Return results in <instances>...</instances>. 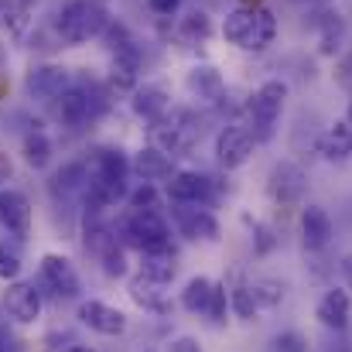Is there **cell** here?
<instances>
[{"label":"cell","mask_w":352,"mask_h":352,"mask_svg":"<svg viewBox=\"0 0 352 352\" xmlns=\"http://www.w3.org/2000/svg\"><path fill=\"white\" fill-rule=\"evenodd\" d=\"M253 151H256V137H253V130L246 123L233 120V123L219 126V133H216V164L223 171L243 168L253 157Z\"/></svg>","instance_id":"8992f818"},{"label":"cell","mask_w":352,"mask_h":352,"mask_svg":"<svg viewBox=\"0 0 352 352\" xmlns=\"http://www.w3.org/2000/svg\"><path fill=\"white\" fill-rule=\"evenodd\" d=\"M185 89H188V96H192L195 103L216 107V103L226 96V79H223V72H219L216 65L199 62V65H192V69L185 72Z\"/></svg>","instance_id":"8fae6325"},{"label":"cell","mask_w":352,"mask_h":352,"mask_svg":"<svg viewBox=\"0 0 352 352\" xmlns=\"http://www.w3.org/2000/svg\"><path fill=\"white\" fill-rule=\"evenodd\" d=\"M318 154L325 157V161H349L352 157V120L342 117L336 120V123H329L325 130H322V140H318Z\"/></svg>","instance_id":"44dd1931"},{"label":"cell","mask_w":352,"mask_h":352,"mask_svg":"<svg viewBox=\"0 0 352 352\" xmlns=\"http://www.w3.org/2000/svg\"><path fill=\"white\" fill-rule=\"evenodd\" d=\"M346 117H349V120H352V103H349V113H346Z\"/></svg>","instance_id":"816d5d0a"},{"label":"cell","mask_w":352,"mask_h":352,"mask_svg":"<svg viewBox=\"0 0 352 352\" xmlns=\"http://www.w3.org/2000/svg\"><path fill=\"white\" fill-rule=\"evenodd\" d=\"M332 79H336V86H339V89H346V93L352 96V52H346V55L336 62Z\"/></svg>","instance_id":"ab89813d"},{"label":"cell","mask_w":352,"mask_h":352,"mask_svg":"<svg viewBox=\"0 0 352 352\" xmlns=\"http://www.w3.org/2000/svg\"><path fill=\"white\" fill-rule=\"evenodd\" d=\"M103 41H107V48H110L113 55L137 48V41H133V34H130V28H126L123 21H110V28L103 31Z\"/></svg>","instance_id":"d590c367"},{"label":"cell","mask_w":352,"mask_h":352,"mask_svg":"<svg viewBox=\"0 0 352 352\" xmlns=\"http://www.w3.org/2000/svg\"><path fill=\"white\" fill-rule=\"evenodd\" d=\"M311 28L318 31V52L322 55H336L342 48V41H346V21H342L339 10H329V3L318 7V17L311 21Z\"/></svg>","instance_id":"7402d4cb"},{"label":"cell","mask_w":352,"mask_h":352,"mask_svg":"<svg viewBox=\"0 0 352 352\" xmlns=\"http://www.w3.org/2000/svg\"><path fill=\"white\" fill-rule=\"evenodd\" d=\"M206 133V120L195 110H168V117L151 123V140L154 147H161L168 157H188L195 151V144Z\"/></svg>","instance_id":"7a4b0ae2"},{"label":"cell","mask_w":352,"mask_h":352,"mask_svg":"<svg viewBox=\"0 0 352 352\" xmlns=\"http://www.w3.org/2000/svg\"><path fill=\"white\" fill-rule=\"evenodd\" d=\"M65 352H93L89 346H72V349H65Z\"/></svg>","instance_id":"681fc988"},{"label":"cell","mask_w":352,"mask_h":352,"mask_svg":"<svg viewBox=\"0 0 352 352\" xmlns=\"http://www.w3.org/2000/svg\"><path fill=\"white\" fill-rule=\"evenodd\" d=\"M110 21L113 17L100 0H69L58 14V34L65 45H86L93 38H103Z\"/></svg>","instance_id":"3957f363"},{"label":"cell","mask_w":352,"mask_h":352,"mask_svg":"<svg viewBox=\"0 0 352 352\" xmlns=\"http://www.w3.org/2000/svg\"><path fill=\"white\" fill-rule=\"evenodd\" d=\"M349 291H342V287H329L325 294H322V301L315 305V318L329 329V332H346L349 329Z\"/></svg>","instance_id":"e0dca14e"},{"label":"cell","mask_w":352,"mask_h":352,"mask_svg":"<svg viewBox=\"0 0 352 352\" xmlns=\"http://www.w3.org/2000/svg\"><path fill=\"white\" fill-rule=\"evenodd\" d=\"M130 298L144 308V311H154V315H168L171 311V305L164 301V294H161V284H154L151 277H133L130 280Z\"/></svg>","instance_id":"83f0119b"},{"label":"cell","mask_w":352,"mask_h":352,"mask_svg":"<svg viewBox=\"0 0 352 352\" xmlns=\"http://www.w3.org/2000/svg\"><path fill=\"white\" fill-rule=\"evenodd\" d=\"M175 38H178L182 45H188V48L206 45V41L212 38V14L202 10V7L188 10L185 17H178V24H175Z\"/></svg>","instance_id":"603a6c76"},{"label":"cell","mask_w":352,"mask_h":352,"mask_svg":"<svg viewBox=\"0 0 352 352\" xmlns=\"http://www.w3.org/2000/svg\"><path fill=\"white\" fill-rule=\"evenodd\" d=\"M126 199H130V209H157V188H154V182H140Z\"/></svg>","instance_id":"74e56055"},{"label":"cell","mask_w":352,"mask_h":352,"mask_svg":"<svg viewBox=\"0 0 352 352\" xmlns=\"http://www.w3.org/2000/svg\"><path fill=\"white\" fill-rule=\"evenodd\" d=\"M147 7H151V14H157V17H171V14L182 7V0H147Z\"/></svg>","instance_id":"b9f144b4"},{"label":"cell","mask_w":352,"mask_h":352,"mask_svg":"<svg viewBox=\"0 0 352 352\" xmlns=\"http://www.w3.org/2000/svg\"><path fill=\"white\" fill-rule=\"evenodd\" d=\"M133 171V161H126V154L120 147H103L96 151L93 157V175L103 178V182H117V185H126V175Z\"/></svg>","instance_id":"cb8c5ba5"},{"label":"cell","mask_w":352,"mask_h":352,"mask_svg":"<svg viewBox=\"0 0 352 352\" xmlns=\"http://www.w3.org/2000/svg\"><path fill=\"white\" fill-rule=\"evenodd\" d=\"M41 280L58 294V298H79V274L76 267L58 256V253H45L41 256Z\"/></svg>","instance_id":"5bb4252c"},{"label":"cell","mask_w":352,"mask_h":352,"mask_svg":"<svg viewBox=\"0 0 352 352\" xmlns=\"http://www.w3.org/2000/svg\"><path fill=\"white\" fill-rule=\"evenodd\" d=\"M123 236L140 253L175 250L171 246V226H168V219L157 209H130V216L123 219Z\"/></svg>","instance_id":"5b68a950"},{"label":"cell","mask_w":352,"mask_h":352,"mask_svg":"<svg viewBox=\"0 0 352 352\" xmlns=\"http://www.w3.org/2000/svg\"><path fill=\"white\" fill-rule=\"evenodd\" d=\"M230 305H233V315L239 322H256V315H260V305H256L250 284H236V287H230Z\"/></svg>","instance_id":"d6a6232c"},{"label":"cell","mask_w":352,"mask_h":352,"mask_svg":"<svg viewBox=\"0 0 352 352\" xmlns=\"http://www.w3.org/2000/svg\"><path fill=\"white\" fill-rule=\"evenodd\" d=\"M212 284L216 280H209V277H192L188 284H185V291H182V308L185 311H192V315H206V308H209V298H212Z\"/></svg>","instance_id":"f546056e"},{"label":"cell","mask_w":352,"mask_h":352,"mask_svg":"<svg viewBox=\"0 0 352 352\" xmlns=\"http://www.w3.org/2000/svg\"><path fill=\"white\" fill-rule=\"evenodd\" d=\"M133 175L140 178V182H168L171 175H175V157H168L161 147H140L137 154H133Z\"/></svg>","instance_id":"ac0fdd59"},{"label":"cell","mask_w":352,"mask_h":352,"mask_svg":"<svg viewBox=\"0 0 352 352\" xmlns=\"http://www.w3.org/2000/svg\"><path fill=\"white\" fill-rule=\"evenodd\" d=\"M24 89H28V96H34V100H58L65 89H72V69L55 65V62L31 65V72H28V79H24Z\"/></svg>","instance_id":"9c48e42d"},{"label":"cell","mask_w":352,"mask_h":352,"mask_svg":"<svg viewBox=\"0 0 352 352\" xmlns=\"http://www.w3.org/2000/svg\"><path fill=\"white\" fill-rule=\"evenodd\" d=\"M168 352H202V346H199V339H192V336H178V339H171Z\"/></svg>","instance_id":"7bdbcfd3"},{"label":"cell","mask_w":352,"mask_h":352,"mask_svg":"<svg viewBox=\"0 0 352 352\" xmlns=\"http://www.w3.org/2000/svg\"><path fill=\"white\" fill-rule=\"evenodd\" d=\"M250 291H253L260 311H270V308H277V305L284 301V291H287V287H284L280 280H274V277H256V280L250 284Z\"/></svg>","instance_id":"1f68e13d"},{"label":"cell","mask_w":352,"mask_h":352,"mask_svg":"<svg viewBox=\"0 0 352 352\" xmlns=\"http://www.w3.org/2000/svg\"><path fill=\"white\" fill-rule=\"evenodd\" d=\"M342 277H346V287L352 291V253L342 256Z\"/></svg>","instance_id":"7dc6e473"},{"label":"cell","mask_w":352,"mask_h":352,"mask_svg":"<svg viewBox=\"0 0 352 352\" xmlns=\"http://www.w3.org/2000/svg\"><path fill=\"white\" fill-rule=\"evenodd\" d=\"M168 199L171 202H192V206H212L216 202V182L202 171H175L168 178Z\"/></svg>","instance_id":"30bf717a"},{"label":"cell","mask_w":352,"mask_h":352,"mask_svg":"<svg viewBox=\"0 0 352 352\" xmlns=\"http://www.w3.org/2000/svg\"><path fill=\"white\" fill-rule=\"evenodd\" d=\"M144 352H157V349H144Z\"/></svg>","instance_id":"f5cc1de1"},{"label":"cell","mask_w":352,"mask_h":352,"mask_svg":"<svg viewBox=\"0 0 352 352\" xmlns=\"http://www.w3.org/2000/svg\"><path fill=\"white\" fill-rule=\"evenodd\" d=\"M79 322L100 336H123L126 332V315L120 308H110L103 301H82L79 305Z\"/></svg>","instance_id":"9a60e30c"},{"label":"cell","mask_w":352,"mask_h":352,"mask_svg":"<svg viewBox=\"0 0 352 352\" xmlns=\"http://www.w3.org/2000/svg\"><path fill=\"white\" fill-rule=\"evenodd\" d=\"M137 79H140V48L113 55V65H110V82H113V89H117V93H133V89L140 86Z\"/></svg>","instance_id":"484cf974"},{"label":"cell","mask_w":352,"mask_h":352,"mask_svg":"<svg viewBox=\"0 0 352 352\" xmlns=\"http://www.w3.org/2000/svg\"><path fill=\"white\" fill-rule=\"evenodd\" d=\"M175 260H178V256H175V250L144 253V260H140V274H144V277H151L154 284L168 287V284L178 277V263H175Z\"/></svg>","instance_id":"4316f807"},{"label":"cell","mask_w":352,"mask_h":352,"mask_svg":"<svg viewBox=\"0 0 352 352\" xmlns=\"http://www.w3.org/2000/svg\"><path fill=\"white\" fill-rule=\"evenodd\" d=\"M230 311H233V305H230V287H226V280H216L206 315H209L212 325H226V315H230Z\"/></svg>","instance_id":"836d02e7"},{"label":"cell","mask_w":352,"mask_h":352,"mask_svg":"<svg viewBox=\"0 0 352 352\" xmlns=\"http://www.w3.org/2000/svg\"><path fill=\"white\" fill-rule=\"evenodd\" d=\"M0 352H14V339H10L3 329H0Z\"/></svg>","instance_id":"c3c4849f"},{"label":"cell","mask_w":352,"mask_h":352,"mask_svg":"<svg viewBox=\"0 0 352 352\" xmlns=\"http://www.w3.org/2000/svg\"><path fill=\"white\" fill-rule=\"evenodd\" d=\"M52 182H55V192H62L65 199L86 195V192H89V182H93V164H86V161H69Z\"/></svg>","instance_id":"d4e9b609"},{"label":"cell","mask_w":352,"mask_h":352,"mask_svg":"<svg viewBox=\"0 0 352 352\" xmlns=\"http://www.w3.org/2000/svg\"><path fill=\"white\" fill-rule=\"evenodd\" d=\"M0 226L17 239L31 236V202L24 192L0 188Z\"/></svg>","instance_id":"7c38bea8"},{"label":"cell","mask_w":352,"mask_h":352,"mask_svg":"<svg viewBox=\"0 0 352 352\" xmlns=\"http://www.w3.org/2000/svg\"><path fill=\"white\" fill-rule=\"evenodd\" d=\"M274 352H308V336L298 329H284L280 336H274Z\"/></svg>","instance_id":"8d00e7d4"},{"label":"cell","mask_w":352,"mask_h":352,"mask_svg":"<svg viewBox=\"0 0 352 352\" xmlns=\"http://www.w3.org/2000/svg\"><path fill=\"white\" fill-rule=\"evenodd\" d=\"M117 246V236L110 226H103V223H93V226H86V250L93 253V256H103L107 250H113Z\"/></svg>","instance_id":"e575fe53"},{"label":"cell","mask_w":352,"mask_h":352,"mask_svg":"<svg viewBox=\"0 0 352 352\" xmlns=\"http://www.w3.org/2000/svg\"><path fill=\"white\" fill-rule=\"evenodd\" d=\"M100 263H103V274H107V277H126V253H123L120 243L100 256Z\"/></svg>","instance_id":"f35d334b"},{"label":"cell","mask_w":352,"mask_h":352,"mask_svg":"<svg viewBox=\"0 0 352 352\" xmlns=\"http://www.w3.org/2000/svg\"><path fill=\"white\" fill-rule=\"evenodd\" d=\"M336 236V226H332V216L322 209V206H305L301 209V246L308 253H322Z\"/></svg>","instance_id":"4fadbf2b"},{"label":"cell","mask_w":352,"mask_h":352,"mask_svg":"<svg viewBox=\"0 0 352 352\" xmlns=\"http://www.w3.org/2000/svg\"><path fill=\"white\" fill-rule=\"evenodd\" d=\"M253 28H256V7H250V3H239V7H233L223 17V38H226V45L243 48V52H250Z\"/></svg>","instance_id":"ffe728a7"},{"label":"cell","mask_w":352,"mask_h":352,"mask_svg":"<svg viewBox=\"0 0 352 352\" xmlns=\"http://www.w3.org/2000/svg\"><path fill=\"white\" fill-rule=\"evenodd\" d=\"M277 38V17L270 7H256V28H253V41H250V52H267Z\"/></svg>","instance_id":"4dcf8cb0"},{"label":"cell","mask_w":352,"mask_h":352,"mask_svg":"<svg viewBox=\"0 0 352 352\" xmlns=\"http://www.w3.org/2000/svg\"><path fill=\"white\" fill-rule=\"evenodd\" d=\"M17 274H21V256L0 243V277H3V280H14Z\"/></svg>","instance_id":"60d3db41"},{"label":"cell","mask_w":352,"mask_h":352,"mask_svg":"<svg viewBox=\"0 0 352 352\" xmlns=\"http://www.w3.org/2000/svg\"><path fill=\"white\" fill-rule=\"evenodd\" d=\"M171 219L175 230L192 239V243H219V219L212 216L209 206H192V202H171Z\"/></svg>","instance_id":"ba28073f"},{"label":"cell","mask_w":352,"mask_h":352,"mask_svg":"<svg viewBox=\"0 0 352 352\" xmlns=\"http://www.w3.org/2000/svg\"><path fill=\"white\" fill-rule=\"evenodd\" d=\"M10 175H14V164H10V157H7V154H0V185H7V182H10Z\"/></svg>","instance_id":"f6af8a7d"},{"label":"cell","mask_w":352,"mask_h":352,"mask_svg":"<svg viewBox=\"0 0 352 352\" xmlns=\"http://www.w3.org/2000/svg\"><path fill=\"white\" fill-rule=\"evenodd\" d=\"M239 3H250V7H260L263 0H239Z\"/></svg>","instance_id":"f907efd6"},{"label":"cell","mask_w":352,"mask_h":352,"mask_svg":"<svg viewBox=\"0 0 352 352\" xmlns=\"http://www.w3.org/2000/svg\"><path fill=\"white\" fill-rule=\"evenodd\" d=\"M58 120L72 130L79 126H89L93 120H100L110 110V100H107V89L96 86L93 79L89 82H72V89H65L58 100Z\"/></svg>","instance_id":"277c9868"},{"label":"cell","mask_w":352,"mask_h":352,"mask_svg":"<svg viewBox=\"0 0 352 352\" xmlns=\"http://www.w3.org/2000/svg\"><path fill=\"white\" fill-rule=\"evenodd\" d=\"M284 103H287V82L284 79H267L253 89V96L243 103V113H246V126L253 130L256 144H270L274 133H277V123L284 113Z\"/></svg>","instance_id":"6da1fadb"},{"label":"cell","mask_w":352,"mask_h":352,"mask_svg":"<svg viewBox=\"0 0 352 352\" xmlns=\"http://www.w3.org/2000/svg\"><path fill=\"white\" fill-rule=\"evenodd\" d=\"M130 110L144 120V123H157V120L168 117V110H171V96H168L164 86H151V82H144V86H137V89L130 93Z\"/></svg>","instance_id":"2e32d148"},{"label":"cell","mask_w":352,"mask_h":352,"mask_svg":"<svg viewBox=\"0 0 352 352\" xmlns=\"http://www.w3.org/2000/svg\"><path fill=\"white\" fill-rule=\"evenodd\" d=\"M253 239H256V253H267L270 246H274V236H270V230L267 226H260V223H253Z\"/></svg>","instance_id":"ee69618b"},{"label":"cell","mask_w":352,"mask_h":352,"mask_svg":"<svg viewBox=\"0 0 352 352\" xmlns=\"http://www.w3.org/2000/svg\"><path fill=\"white\" fill-rule=\"evenodd\" d=\"M322 352H352V339H336V342H329Z\"/></svg>","instance_id":"bcb514c9"},{"label":"cell","mask_w":352,"mask_h":352,"mask_svg":"<svg viewBox=\"0 0 352 352\" xmlns=\"http://www.w3.org/2000/svg\"><path fill=\"white\" fill-rule=\"evenodd\" d=\"M21 154H24L28 168L41 171V168H48V164H52V154H55V147H52V140H48L41 130H31V133L24 137V144H21Z\"/></svg>","instance_id":"f1b7e54d"},{"label":"cell","mask_w":352,"mask_h":352,"mask_svg":"<svg viewBox=\"0 0 352 352\" xmlns=\"http://www.w3.org/2000/svg\"><path fill=\"white\" fill-rule=\"evenodd\" d=\"M3 301H7L10 318H14V322H21V325H31V322L41 315V294H38V287H34V284H24V280L10 284Z\"/></svg>","instance_id":"d6986e66"},{"label":"cell","mask_w":352,"mask_h":352,"mask_svg":"<svg viewBox=\"0 0 352 352\" xmlns=\"http://www.w3.org/2000/svg\"><path fill=\"white\" fill-rule=\"evenodd\" d=\"M267 195L277 206H301L305 195H308V171L291 157L277 161L267 175Z\"/></svg>","instance_id":"52a82bcc"}]
</instances>
